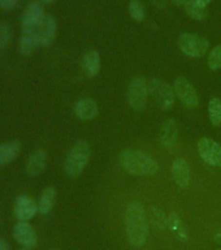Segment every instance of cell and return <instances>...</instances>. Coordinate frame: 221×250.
I'll list each match as a JSON object with an SVG mask.
<instances>
[{
	"mask_svg": "<svg viewBox=\"0 0 221 250\" xmlns=\"http://www.w3.org/2000/svg\"><path fill=\"white\" fill-rule=\"evenodd\" d=\"M168 229L171 230L172 234H173L179 241H187L189 234H187L186 227L183 224L182 219L180 218L176 212H171V214L168 215Z\"/></svg>",
	"mask_w": 221,
	"mask_h": 250,
	"instance_id": "obj_20",
	"label": "cell"
},
{
	"mask_svg": "<svg viewBox=\"0 0 221 250\" xmlns=\"http://www.w3.org/2000/svg\"><path fill=\"white\" fill-rule=\"evenodd\" d=\"M21 142L20 141H8L0 145V166L11 163L21 152Z\"/></svg>",
	"mask_w": 221,
	"mask_h": 250,
	"instance_id": "obj_18",
	"label": "cell"
},
{
	"mask_svg": "<svg viewBox=\"0 0 221 250\" xmlns=\"http://www.w3.org/2000/svg\"><path fill=\"white\" fill-rule=\"evenodd\" d=\"M208 117L212 125L215 126L221 125V101L219 98L211 99L208 103Z\"/></svg>",
	"mask_w": 221,
	"mask_h": 250,
	"instance_id": "obj_24",
	"label": "cell"
},
{
	"mask_svg": "<svg viewBox=\"0 0 221 250\" xmlns=\"http://www.w3.org/2000/svg\"><path fill=\"white\" fill-rule=\"evenodd\" d=\"M13 237L20 245H22L23 248H30V249H33L38 242L34 227L29 222L16 223L13 227Z\"/></svg>",
	"mask_w": 221,
	"mask_h": 250,
	"instance_id": "obj_10",
	"label": "cell"
},
{
	"mask_svg": "<svg viewBox=\"0 0 221 250\" xmlns=\"http://www.w3.org/2000/svg\"><path fill=\"white\" fill-rule=\"evenodd\" d=\"M74 113L80 120L89 121L93 120L98 115V104L97 102L91 98H82L76 102L74 104Z\"/></svg>",
	"mask_w": 221,
	"mask_h": 250,
	"instance_id": "obj_15",
	"label": "cell"
},
{
	"mask_svg": "<svg viewBox=\"0 0 221 250\" xmlns=\"http://www.w3.org/2000/svg\"><path fill=\"white\" fill-rule=\"evenodd\" d=\"M216 250H221V248H219V249H216Z\"/></svg>",
	"mask_w": 221,
	"mask_h": 250,
	"instance_id": "obj_36",
	"label": "cell"
},
{
	"mask_svg": "<svg viewBox=\"0 0 221 250\" xmlns=\"http://www.w3.org/2000/svg\"><path fill=\"white\" fill-rule=\"evenodd\" d=\"M121 167L134 176H151L158 173L159 166L146 152L134 148L122 150L119 155Z\"/></svg>",
	"mask_w": 221,
	"mask_h": 250,
	"instance_id": "obj_2",
	"label": "cell"
},
{
	"mask_svg": "<svg viewBox=\"0 0 221 250\" xmlns=\"http://www.w3.org/2000/svg\"><path fill=\"white\" fill-rule=\"evenodd\" d=\"M0 250H11V246H9V244L7 241L0 240Z\"/></svg>",
	"mask_w": 221,
	"mask_h": 250,
	"instance_id": "obj_30",
	"label": "cell"
},
{
	"mask_svg": "<svg viewBox=\"0 0 221 250\" xmlns=\"http://www.w3.org/2000/svg\"><path fill=\"white\" fill-rule=\"evenodd\" d=\"M154 7L159 8V9H163L165 5H167V0H151Z\"/></svg>",
	"mask_w": 221,
	"mask_h": 250,
	"instance_id": "obj_29",
	"label": "cell"
},
{
	"mask_svg": "<svg viewBox=\"0 0 221 250\" xmlns=\"http://www.w3.org/2000/svg\"><path fill=\"white\" fill-rule=\"evenodd\" d=\"M179 140V128L173 119H168L163 124V128L160 130V144L164 147L172 148L177 144Z\"/></svg>",
	"mask_w": 221,
	"mask_h": 250,
	"instance_id": "obj_16",
	"label": "cell"
},
{
	"mask_svg": "<svg viewBox=\"0 0 221 250\" xmlns=\"http://www.w3.org/2000/svg\"><path fill=\"white\" fill-rule=\"evenodd\" d=\"M175 91L176 97L179 98L186 108H195L199 104V97L194 85L185 77H177L175 80Z\"/></svg>",
	"mask_w": 221,
	"mask_h": 250,
	"instance_id": "obj_7",
	"label": "cell"
},
{
	"mask_svg": "<svg viewBox=\"0 0 221 250\" xmlns=\"http://www.w3.org/2000/svg\"><path fill=\"white\" fill-rule=\"evenodd\" d=\"M56 30H58L56 20L50 15L44 16L40 23L37 26L39 44L40 46H48V44H51V43L54 42L55 37H56Z\"/></svg>",
	"mask_w": 221,
	"mask_h": 250,
	"instance_id": "obj_12",
	"label": "cell"
},
{
	"mask_svg": "<svg viewBox=\"0 0 221 250\" xmlns=\"http://www.w3.org/2000/svg\"><path fill=\"white\" fill-rule=\"evenodd\" d=\"M185 12L189 17H191L193 20H197V21H203V20L207 17V11L206 8L199 5L195 0H189L186 4H185Z\"/></svg>",
	"mask_w": 221,
	"mask_h": 250,
	"instance_id": "obj_22",
	"label": "cell"
},
{
	"mask_svg": "<svg viewBox=\"0 0 221 250\" xmlns=\"http://www.w3.org/2000/svg\"><path fill=\"white\" fill-rule=\"evenodd\" d=\"M83 69L85 73L89 77H95L100 72V56L98 54V51H89L86 52L83 59H82Z\"/></svg>",
	"mask_w": 221,
	"mask_h": 250,
	"instance_id": "obj_21",
	"label": "cell"
},
{
	"mask_svg": "<svg viewBox=\"0 0 221 250\" xmlns=\"http://www.w3.org/2000/svg\"><path fill=\"white\" fill-rule=\"evenodd\" d=\"M172 1H173L177 7H185V4H186L189 0H172Z\"/></svg>",
	"mask_w": 221,
	"mask_h": 250,
	"instance_id": "obj_32",
	"label": "cell"
},
{
	"mask_svg": "<svg viewBox=\"0 0 221 250\" xmlns=\"http://www.w3.org/2000/svg\"><path fill=\"white\" fill-rule=\"evenodd\" d=\"M56 197H58V191L54 187H47L43 189V191L39 195V214L40 215H48L52 211L56 202Z\"/></svg>",
	"mask_w": 221,
	"mask_h": 250,
	"instance_id": "obj_19",
	"label": "cell"
},
{
	"mask_svg": "<svg viewBox=\"0 0 221 250\" xmlns=\"http://www.w3.org/2000/svg\"><path fill=\"white\" fill-rule=\"evenodd\" d=\"M199 156L212 167H221V145L208 137H203L197 144Z\"/></svg>",
	"mask_w": 221,
	"mask_h": 250,
	"instance_id": "obj_8",
	"label": "cell"
},
{
	"mask_svg": "<svg viewBox=\"0 0 221 250\" xmlns=\"http://www.w3.org/2000/svg\"><path fill=\"white\" fill-rule=\"evenodd\" d=\"M38 46H40V44H39L37 29H23L22 35L20 38V51H21V54L25 55V56L31 55Z\"/></svg>",
	"mask_w": 221,
	"mask_h": 250,
	"instance_id": "obj_17",
	"label": "cell"
},
{
	"mask_svg": "<svg viewBox=\"0 0 221 250\" xmlns=\"http://www.w3.org/2000/svg\"><path fill=\"white\" fill-rule=\"evenodd\" d=\"M13 38L12 27L7 22H0V50L7 48Z\"/></svg>",
	"mask_w": 221,
	"mask_h": 250,
	"instance_id": "obj_26",
	"label": "cell"
},
{
	"mask_svg": "<svg viewBox=\"0 0 221 250\" xmlns=\"http://www.w3.org/2000/svg\"><path fill=\"white\" fill-rule=\"evenodd\" d=\"M150 216H151L152 223L156 228H159L160 230L168 229V216L161 208L152 206L151 210H150Z\"/></svg>",
	"mask_w": 221,
	"mask_h": 250,
	"instance_id": "obj_23",
	"label": "cell"
},
{
	"mask_svg": "<svg viewBox=\"0 0 221 250\" xmlns=\"http://www.w3.org/2000/svg\"><path fill=\"white\" fill-rule=\"evenodd\" d=\"M125 228L129 242L134 246H143L148 240L147 215L140 202H130L125 208Z\"/></svg>",
	"mask_w": 221,
	"mask_h": 250,
	"instance_id": "obj_1",
	"label": "cell"
},
{
	"mask_svg": "<svg viewBox=\"0 0 221 250\" xmlns=\"http://www.w3.org/2000/svg\"><path fill=\"white\" fill-rule=\"evenodd\" d=\"M172 176H173L175 183L181 189H187L189 188L191 172L190 166H189L186 160L182 159V158H177V159L173 160V163H172Z\"/></svg>",
	"mask_w": 221,
	"mask_h": 250,
	"instance_id": "obj_13",
	"label": "cell"
},
{
	"mask_svg": "<svg viewBox=\"0 0 221 250\" xmlns=\"http://www.w3.org/2000/svg\"><path fill=\"white\" fill-rule=\"evenodd\" d=\"M148 93L155 99L156 104L163 111L173 108L176 102L175 87L160 78H151L148 81Z\"/></svg>",
	"mask_w": 221,
	"mask_h": 250,
	"instance_id": "obj_4",
	"label": "cell"
},
{
	"mask_svg": "<svg viewBox=\"0 0 221 250\" xmlns=\"http://www.w3.org/2000/svg\"><path fill=\"white\" fill-rule=\"evenodd\" d=\"M129 15L134 21L137 22H142L146 17V12H144V5L141 0H130L129 3Z\"/></svg>",
	"mask_w": 221,
	"mask_h": 250,
	"instance_id": "obj_25",
	"label": "cell"
},
{
	"mask_svg": "<svg viewBox=\"0 0 221 250\" xmlns=\"http://www.w3.org/2000/svg\"><path fill=\"white\" fill-rule=\"evenodd\" d=\"M44 16L46 15H44L40 1H31L25 8L22 17H21V23H22L23 29H37Z\"/></svg>",
	"mask_w": 221,
	"mask_h": 250,
	"instance_id": "obj_11",
	"label": "cell"
},
{
	"mask_svg": "<svg viewBox=\"0 0 221 250\" xmlns=\"http://www.w3.org/2000/svg\"><path fill=\"white\" fill-rule=\"evenodd\" d=\"M148 86L142 76H137L132 80L128 90V103L134 111L141 112L147 104Z\"/></svg>",
	"mask_w": 221,
	"mask_h": 250,
	"instance_id": "obj_6",
	"label": "cell"
},
{
	"mask_svg": "<svg viewBox=\"0 0 221 250\" xmlns=\"http://www.w3.org/2000/svg\"><path fill=\"white\" fill-rule=\"evenodd\" d=\"M179 46L189 58H202L210 47V41L201 35L182 33L179 37Z\"/></svg>",
	"mask_w": 221,
	"mask_h": 250,
	"instance_id": "obj_5",
	"label": "cell"
},
{
	"mask_svg": "<svg viewBox=\"0 0 221 250\" xmlns=\"http://www.w3.org/2000/svg\"><path fill=\"white\" fill-rule=\"evenodd\" d=\"M52 250H59V249H52Z\"/></svg>",
	"mask_w": 221,
	"mask_h": 250,
	"instance_id": "obj_37",
	"label": "cell"
},
{
	"mask_svg": "<svg viewBox=\"0 0 221 250\" xmlns=\"http://www.w3.org/2000/svg\"><path fill=\"white\" fill-rule=\"evenodd\" d=\"M20 0H0V8L4 11H11L19 4Z\"/></svg>",
	"mask_w": 221,
	"mask_h": 250,
	"instance_id": "obj_28",
	"label": "cell"
},
{
	"mask_svg": "<svg viewBox=\"0 0 221 250\" xmlns=\"http://www.w3.org/2000/svg\"><path fill=\"white\" fill-rule=\"evenodd\" d=\"M47 164V152L43 148L35 150L25 164V173L29 177H37L44 171Z\"/></svg>",
	"mask_w": 221,
	"mask_h": 250,
	"instance_id": "obj_14",
	"label": "cell"
},
{
	"mask_svg": "<svg viewBox=\"0 0 221 250\" xmlns=\"http://www.w3.org/2000/svg\"><path fill=\"white\" fill-rule=\"evenodd\" d=\"M21 250H33V249H30V248H23V249H21Z\"/></svg>",
	"mask_w": 221,
	"mask_h": 250,
	"instance_id": "obj_35",
	"label": "cell"
},
{
	"mask_svg": "<svg viewBox=\"0 0 221 250\" xmlns=\"http://www.w3.org/2000/svg\"><path fill=\"white\" fill-rule=\"evenodd\" d=\"M214 242H216V244H219L221 246V230H218L214 234Z\"/></svg>",
	"mask_w": 221,
	"mask_h": 250,
	"instance_id": "obj_31",
	"label": "cell"
},
{
	"mask_svg": "<svg viewBox=\"0 0 221 250\" xmlns=\"http://www.w3.org/2000/svg\"><path fill=\"white\" fill-rule=\"evenodd\" d=\"M195 1H197V3H198L199 5H202V7L206 8V7H207V4L210 3L211 0H195Z\"/></svg>",
	"mask_w": 221,
	"mask_h": 250,
	"instance_id": "obj_33",
	"label": "cell"
},
{
	"mask_svg": "<svg viewBox=\"0 0 221 250\" xmlns=\"http://www.w3.org/2000/svg\"><path fill=\"white\" fill-rule=\"evenodd\" d=\"M13 212L16 218L19 219V222H30L39 212L38 203L30 195L21 194L16 198Z\"/></svg>",
	"mask_w": 221,
	"mask_h": 250,
	"instance_id": "obj_9",
	"label": "cell"
},
{
	"mask_svg": "<svg viewBox=\"0 0 221 250\" xmlns=\"http://www.w3.org/2000/svg\"><path fill=\"white\" fill-rule=\"evenodd\" d=\"M208 66L211 70L221 69V44L212 48L208 56Z\"/></svg>",
	"mask_w": 221,
	"mask_h": 250,
	"instance_id": "obj_27",
	"label": "cell"
},
{
	"mask_svg": "<svg viewBox=\"0 0 221 250\" xmlns=\"http://www.w3.org/2000/svg\"><path fill=\"white\" fill-rule=\"evenodd\" d=\"M90 156H91V150L89 144L83 140L77 141L66 155L65 164H64L66 175L70 177H77L81 175L89 164Z\"/></svg>",
	"mask_w": 221,
	"mask_h": 250,
	"instance_id": "obj_3",
	"label": "cell"
},
{
	"mask_svg": "<svg viewBox=\"0 0 221 250\" xmlns=\"http://www.w3.org/2000/svg\"><path fill=\"white\" fill-rule=\"evenodd\" d=\"M43 3H46V4H51V3H54L55 0H42Z\"/></svg>",
	"mask_w": 221,
	"mask_h": 250,
	"instance_id": "obj_34",
	"label": "cell"
}]
</instances>
